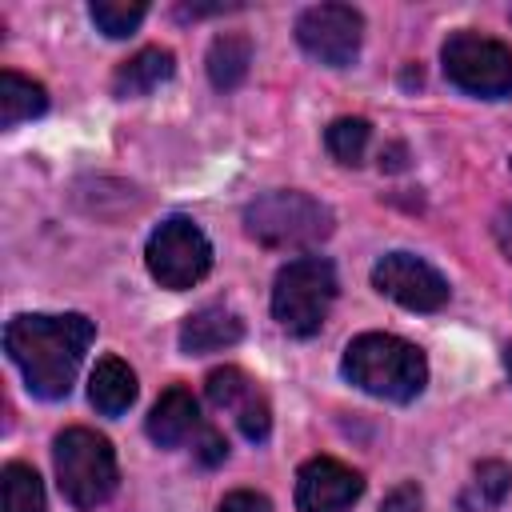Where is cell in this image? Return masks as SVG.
Listing matches in <instances>:
<instances>
[{
  "label": "cell",
  "mask_w": 512,
  "mask_h": 512,
  "mask_svg": "<svg viewBox=\"0 0 512 512\" xmlns=\"http://www.w3.org/2000/svg\"><path fill=\"white\" fill-rule=\"evenodd\" d=\"M360 36H364V20L348 4H312L296 20L300 48L328 68H348L360 56Z\"/></svg>",
  "instance_id": "8"
},
{
  "label": "cell",
  "mask_w": 512,
  "mask_h": 512,
  "mask_svg": "<svg viewBox=\"0 0 512 512\" xmlns=\"http://www.w3.org/2000/svg\"><path fill=\"white\" fill-rule=\"evenodd\" d=\"M420 504H424V496H420L416 484H396V488L384 496L380 512H420Z\"/></svg>",
  "instance_id": "22"
},
{
  "label": "cell",
  "mask_w": 512,
  "mask_h": 512,
  "mask_svg": "<svg viewBox=\"0 0 512 512\" xmlns=\"http://www.w3.org/2000/svg\"><path fill=\"white\" fill-rule=\"evenodd\" d=\"M340 372L348 384H356L368 396L408 404L428 384V360L416 344L392 336V332H364L344 348Z\"/></svg>",
  "instance_id": "2"
},
{
  "label": "cell",
  "mask_w": 512,
  "mask_h": 512,
  "mask_svg": "<svg viewBox=\"0 0 512 512\" xmlns=\"http://www.w3.org/2000/svg\"><path fill=\"white\" fill-rule=\"evenodd\" d=\"M492 232H496V244H500V248L508 252V260H512V208H504V212L496 216Z\"/></svg>",
  "instance_id": "25"
},
{
  "label": "cell",
  "mask_w": 512,
  "mask_h": 512,
  "mask_svg": "<svg viewBox=\"0 0 512 512\" xmlns=\"http://www.w3.org/2000/svg\"><path fill=\"white\" fill-rule=\"evenodd\" d=\"M0 484H4V512H44V484L36 468L12 460L4 464Z\"/></svg>",
  "instance_id": "19"
},
{
  "label": "cell",
  "mask_w": 512,
  "mask_h": 512,
  "mask_svg": "<svg viewBox=\"0 0 512 512\" xmlns=\"http://www.w3.org/2000/svg\"><path fill=\"white\" fill-rule=\"evenodd\" d=\"M440 64L444 76L480 100H500L512 96V48L496 36H480V32H452L440 48Z\"/></svg>",
  "instance_id": "6"
},
{
  "label": "cell",
  "mask_w": 512,
  "mask_h": 512,
  "mask_svg": "<svg viewBox=\"0 0 512 512\" xmlns=\"http://www.w3.org/2000/svg\"><path fill=\"white\" fill-rule=\"evenodd\" d=\"M48 108L44 84L20 76V72H0V128H16L20 120H36Z\"/></svg>",
  "instance_id": "16"
},
{
  "label": "cell",
  "mask_w": 512,
  "mask_h": 512,
  "mask_svg": "<svg viewBox=\"0 0 512 512\" xmlns=\"http://www.w3.org/2000/svg\"><path fill=\"white\" fill-rule=\"evenodd\" d=\"M216 512H272V504H268V496L240 488V492H228V496L220 500V508H216Z\"/></svg>",
  "instance_id": "23"
},
{
  "label": "cell",
  "mask_w": 512,
  "mask_h": 512,
  "mask_svg": "<svg viewBox=\"0 0 512 512\" xmlns=\"http://www.w3.org/2000/svg\"><path fill=\"white\" fill-rule=\"evenodd\" d=\"M204 392H208V400L220 412H232V420H236V428H240L244 440L260 444L272 432V408H268L264 392L256 388V380L244 368H236V364L212 368L208 380H204Z\"/></svg>",
  "instance_id": "10"
},
{
  "label": "cell",
  "mask_w": 512,
  "mask_h": 512,
  "mask_svg": "<svg viewBox=\"0 0 512 512\" xmlns=\"http://www.w3.org/2000/svg\"><path fill=\"white\" fill-rule=\"evenodd\" d=\"M176 60L168 48H140L136 56H128L116 76H112V96L132 100V96H148L152 88H160L164 80H172Z\"/></svg>",
  "instance_id": "14"
},
{
  "label": "cell",
  "mask_w": 512,
  "mask_h": 512,
  "mask_svg": "<svg viewBox=\"0 0 512 512\" xmlns=\"http://www.w3.org/2000/svg\"><path fill=\"white\" fill-rule=\"evenodd\" d=\"M368 136H372L368 120H360V116H340V120L328 124L324 144H328V152H332L340 164H360V160H364V148H368Z\"/></svg>",
  "instance_id": "21"
},
{
  "label": "cell",
  "mask_w": 512,
  "mask_h": 512,
  "mask_svg": "<svg viewBox=\"0 0 512 512\" xmlns=\"http://www.w3.org/2000/svg\"><path fill=\"white\" fill-rule=\"evenodd\" d=\"M88 16L104 36L120 40V36H132L140 28V20L148 16V4H140V0H132V4L128 0H92Z\"/></svg>",
  "instance_id": "20"
},
{
  "label": "cell",
  "mask_w": 512,
  "mask_h": 512,
  "mask_svg": "<svg viewBox=\"0 0 512 512\" xmlns=\"http://www.w3.org/2000/svg\"><path fill=\"white\" fill-rule=\"evenodd\" d=\"M144 264H148V272H152V280L160 288L184 292V288H192V284H200L208 276V268H212V244H208V236L200 232L196 220L168 216L148 236Z\"/></svg>",
  "instance_id": "7"
},
{
  "label": "cell",
  "mask_w": 512,
  "mask_h": 512,
  "mask_svg": "<svg viewBox=\"0 0 512 512\" xmlns=\"http://www.w3.org/2000/svg\"><path fill=\"white\" fill-rule=\"evenodd\" d=\"M508 488H512V468H508L504 460H484V464H476L472 484H468V492H464L460 508H464V512L496 508V504L508 496Z\"/></svg>",
  "instance_id": "18"
},
{
  "label": "cell",
  "mask_w": 512,
  "mask_h": 512,
  "mask_svg": "<svg viewBox=\"0 0 512 512\" xmlns=\"http://www.w3.org/2000/svg\"><path fill=\"white\" fill-rule=\"evenodd\" d=\"M336 300V268L324 256H296L272 280V316L288 336H316Z\"/></svg>",
  "instance_id": "4"
},
{
  "label": "cell",
  "mask_w": 512,
  "mask_h": 512,
  "mask_svg": "<svg viewBox=\"0 0 512 512\" xmlns=\"http://www.w3.org/2000/svg\"><path fill=\"white\" fill-rule=\"evenodd\" d=\"M504 368H508V376H512V340H508V348H504Z\"/></svg>",
  "instance_id": "26"
},
{
  "label": "cell",
  "mask_w": 512,
  "mask_h": 512,
  "mask_svg": "<svg viewBox=\"0 0 512 512\" xmlns=\"http://www.w3.org/2000/svg\"><path fill=\"white\" fill-rule=\"evenodd\" d=\"M244 232L264 248H312L332 232V212L308 192H268L244 208Z\"/></svg>",
  "instance_id": "5"
},
{
  "label": "cell",
  "mask_w": 512,
  "mask_h": 512,
  "mask_svg": "<svg viewBox=\"0 0 512 512\" xmlns=\"http://www.w3.org/2000/svg\"><path fill=\"white\" fill-rule=\"evenodd\" d=\"M372 288L408 312H436L448 304V280L412 252H388L372 264Z\"/></svg>",
  "instance_id": "9"
},
{
  "label": "cell",
  "mask_w": 512,
  "mask_h": 512,
  "mask_svg": "<svg viewBox=\"0 0 512 512\" xmlns=\"http://www.w3.org/2000/svg\"><path fill=\"white\" fill-rule=\"evenodd\" d=\"M248 64H252V40H248V36L224 32V36L212 40V48H208V80H212L220 92L236 88V84L248 76Z\"/></svg>",
  "instance_id": "17"
},
{
  "label": "cell",
  "mask_w": 512,
  "mask_h": 512,
  "mask_svg": "<svg viewBox=\"0 0 512 512\" xmlns=\"http://www.w3.org/2000/svg\"><path fill=\"white\" fill-rule=\"evenodd\" d=\"M52 464H56V484L72 508H96L120 484L116 452L108 436L92 428H64L52 440Z\"/></svg>",
  "instance_id": "3"
},
{
  "label": "cell",
  "mask_w": 512,
  "mask_h": 512,
  "mask_svg": "<svg viewBox=\"0 0 512 512\" xmlns=\"http://www.w3.org/2000/svg\"><path fill=\"white\" fill-rule=\"evenodd\" d=\"M244 336V320L224 308V304H204L200 312H192L180 324V352L184 356H208V352H224L232 344H240Z\"/></svg>",
  "instance_id": "12"
},
{
  "label": "cell",
  "mask_w": 512,
  "mask_h": 512,
  "mask_svg": "<svg viewBox=\"0 0 512 512\" xmlns=\"http://www.w3.org/2000/svg\"><path fill=\"white\" fill-rule=\"evenodd\" d=\"M136 392H140V388H136V372H132L120 356L96 360V368H92V376H88V400H92L96 412L120 416V412L132 408Z\"/></svg>",
  "instance_id": "15"
},
{
  "label": "cell",
  "mask_w": 512,
  "mask_h": 512,
  "mask_svg": "<svg viewBox=\"0 0 512 512\" xmlns=\"http://www.w3.org/2000/svg\"><path fill=\"white\" fill-rule=\"evenodd\" d=\"M96 328L80 312L48 316V312H24L12 316L4 328V352L20 368L24 384L40 400H64L76 384L80 360L92 344Z\"/></svg>",
  "instance_id": "1"
},
{
  "label": "cell",
  "mask_w": 512,
  "mask_h": 512,
  "mask_svg": "<svg viewBox=\"0 0 512 512\" xmlns=\"http://www.w3.org/2000/svg\"><path fill=\"white\" fill-rule=\"evenodd\" d=\"M196 452H200V460H204V464H220V460L228 456V444H224V436H220V432L204 428V432H200V448H196Z\"/></svg>",
  "instance_id": "24"
},
{
  "label": "cell",
  "mask_w": 512,
  "mask_h": 512,
  "mask_svg": "<svg viewBox=\"0 0 512 512\" xmlns=\"http://www.w3.org/2000/svg\"><path fill=\"white\" fill-rule=\"evenodd\" d=\"M364 492V476L332 456H312L296 472V508L300 512H340L352 508Z\"/></svg>",
  "instance_id": "11"
},
{
  "label": "cell",
  "mask_w": 512,
  "mask_h": 512,
  "mask_svg": "<svg viewBox=\"0 0 512 512\" xmlns=\"http://www.w3.org/2000/svg\"><path fill=\"white\" fill-rule=\"evenodd\" d=\"M144 428H148V436H152L160 448H176V444H184L188 436L200 432V404H196V396H192L184 384L164 388L160 400L152 404Z\"/></svg>",
  "instance_id": "13"
}]
</instances>
